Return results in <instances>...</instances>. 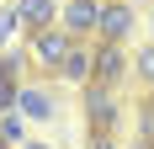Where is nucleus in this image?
<instances>
[{
	"label": "nucleus",
	"mask_w": 154,
	"mask_h": 149,
	"mask_svg": "<svg viewBox=\"0 0 154 149\" xmlns=\"http://www.w3.org/2000/svg\"><path fill=\"white\" fill-rule=\"evenodd\" d=\"M91 80H101V85H122L128 80V53H122V43H96V53H91Z\"/></svg>",
	"instance_id": "nucleus-4"
},
{
	"label": "nucleus",
	"mask_w": 154,
	"mask_h": 149,
	"mask_svg": "<svg viewBox=\"0 0 154 149\" xmlns=\"http://www.w3.org/2000/svg\"><path fill=\"white\" fill-rule=\"evenodd\" d=\"M69 43H75V37H69L64 27H53V21H48V27H32V64L53 74L64 64V53H69Z\"/></svg>",
	"instance_id": "nucleus-1"
},
{
	"label": "nucleus",
	"mask_w": 154,
	"mask_h": 149,
	"mask_svg": "<svg viewBox=\"0 0 154 149\" xmlns=\"http://www.w3.org/2000/svg\"><path fill=\"white\" fill-rule=\"evenodd\" d=\"M96 16H101V0H69L59 11V27L69 37H96Z\"/></svg>",
	"instance_id": "nucleus-5"
},
{
	"label": "nucleus",
	"mask_w": 154,
	"mask_h": 149,
	"mask_svg": "<svg viewBox=\"0 0 154 149\" xmlns=\"http://www.w3.org/2000/svg\"><path fill=\"white\" fill-rule=\"evenodd\" d=\"M16 27H21V16H16V11H0V43L16 37Z\"/></svg>",
	"instance_id": "nucleus-11"
},
{
	"label": "nucleus",
	"mask_w": 154,
	"mask_h": 149,
	"mask_svg": "<svg viewBox=\"0 0 154 149\" xmlns=\"http://www.w3.org/2000/svg\"><path fill=\"white\" fill-rule=\"evenodd\" d=\"M133 149H154V133H138V144H133Z\"/></svg>",
	"instance_id": "nucleus-15"
},
{
	"label": "nucleus",
	"mask_w": 154,
	"mask_h": 149,
	"mask_svg": "<svg viewBox=\"0 0 154 149\" xmlns=\"http://www.w3.org/2000/svg\"><path fill=\"white\" fill-rule=\"evenodd\" d=\"M0 149H11V144H5V138H0Z\"/></svg>",
	"instance_id": "nucleus-17"
},
{
	"label": "nucleus",
	"mask_w": 154,
	"mask_h": 149,
	"mask_svg": "<svg viewBox=\"0 0 154 149\" xmlns=\"http://www.w3.org/2000/svg\"><path fill=\"white\" fill-rule=\"evenodd\" d=\"M133 21H138L133 0H101V16H96V37H106V43H128Z\"/></svg>",
	"instance_id": "nucleus-3"
},
{
	"label": "nucleus",
	"mask_w": 154,
	"mask_h": 149,
	"mask_svg": "<svg viewBox=\"0 0 154 149\" xmlns=\"http://www.w3.org/2000/svg\"><path fill=\"white\" fill-rule=\"evenodd\" d=\"M117 96H112V85H101V80H85V122H91V133H112L117 128Z\"/></svg>",
	"instance_id": "nucleus-2"
},
{
	"label": "nucleus",
	"mask_w": 154,
	"mask_h": 149,
	"mask_svg": "<svg viewBox=\"0 0 154 149\" xmlns=\"http://www.w3.org/2000/svg\"><path fill=\"white\" fill-rule=\"evenodd\" d=\"M91 149H117V138L112 133H91Z\"/></svg>",
	"instance_id": "nucleus-14"
},
{
	"label": "nucleus",
	"mask_w": 154,
	"mask_h": 149,
	"mask_svg": "<svg viewBox=\"0 0 154 149\" xmlns=\"http://www.w3.org/2000/svg\"><path fill=\"white\" fill-rule=\"evenodd\" d=\"M53 74H64V80H75V85H85L91 80V48H80V37L69 43V53H64V64Z\"/></svg>",
	"instance_id": "nucleus-8"
},
{
	"label": "nucleus",
	"mask_w": 154,
	"mask_h": 149,
	"mask_svg": "<svg viewBox=\"0 0 154 149\" xmlns=\"http://www.w3.org/2000/svg\"><path fill=\"white\" fill-rule=\"evenodd\" d=\"M0 138H5V144H27V128H21L16 112H0Z\"/></svg>",
	"instance_id": "nucleus-9"
},
{
	"label": "nucleus",
	"mask_w": 154,
	"mask_h": 149,
	"mask_svg": "<svg viewBox=\"0 0 154 149\" xmlns=\"http://www.w3.org/2000/svg\"><path fill=\"white\" fill-rule=\"evenodd\" d=\"M133 69H138V80L154 90V43H149V48H138V64H133Z\"/></svg>",
	"instance_id": "nucleus-10"
},
{
	"label": "nucleus",
	"mask_w": 154,
	"mask_h": 149,
	"mask_svg": "<svg viewBox=\"0 0 154 149\" xmlns=\"http://www.w3.org/2000/svg\"><path fill=\"white\" fill-rule=\"evenodd\" d=\"M16 112L48 122V117H53V90H48V85H16Z\"/></svg>",
	"instance_id": "nucleus-6"
},
{
	"label": "nucleus",
	"mask_w": 154,
	"mask_h": 149,
	"mask_svg": "<svg viewBox=\"0 0 154 149\" xmlns=\"http://www.w3.org/2000/svg\"><path fill=\"white\" fill-rule=\"evenodd\" d=\"M21 149H48V144H21Z\"/></svg>",
	"instance_id": "nucleus-16"
},
{
	"label": "nucleus",
	"mask_w": 154,
	"mask_h": 149,
	"mask_svg": "<svg viewBox=\"0 0 154 149\" xmlns=\"http://www.w3.org/2000/svg\"><path fill=\"white\" fill-rule=\"evenodd\" d=\"M138 133H154V101L138 106Z\"/></svg>",
	"instance_id": "nucleus-13"
},
{
	"label": "nucleus",
	"mask_w": 154,
	"mask_h": 149,
	"mask_svg": "<svg viewBox=\"0 0 154 149\" xmlns=\"http://www.w3.org/2000/svg\"><path fill=\"white\" fill-rule=\"evenodd\" d=\"M0 112H16V80H0Z\"/></svg>",
	"instance_id": "nucleus-12"
},
{
	"label": "nucleus",
	"mask_w": 154,
	"mask_h": 149,
	"mask_svg": "<svg viewBox=\"0 0 154 149\" xmlns=\"http://www.w3.org/2000/svg\"><path fill=\"white\" fill-rule=\"evenodd\" d=\"M11 11L21 16V27L32 32V27H48V21H53V16H59V0H16Z\"/></svg>",
	"instance_id": "nucleus-7"
}]
</instances>
